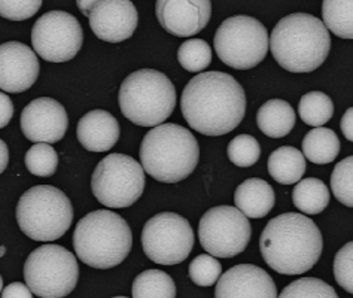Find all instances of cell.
<instances>
[{
    "label": "cell",
    "mask_w": 353,
    "mask_h": 298,
    "mask_svg": "<svg viewBox=\"0 0 353 298\" xmlns=\"http://www.w3.org/2000/svg\"><path fill=\"white\" fill-rule=\"evenodd\" d=\"M181 109L196 132L204 136L227 135L245 117V90L228 73L201 72L183 88Z\"/></svg>",
    "instance_id": "obj_1"
},
{
    "label": "cell",
    "mask_w": 353,
    "mask_h": 298,
    "mask_svg": "<svg viewBox=\"0 0 353 298\" xmlns=\"http://www.w3.org/2000/svg\"><path fill=\"white\" fill-rule=\"evenodd\" d=\"M323 249L321 230L305 215L282 213L267 222L259 237V250L274 272L296 276L318 263Z\"/></svg>",
    "instance_id": "obj_2"
},
{
    "label": "cell",
    "mask_w": 353,
    "mask_h": 298,
    "mask_svg": "<svg viewBox=\"0 0 353 298\" xmlns=\"http://www.w3.org/2000/svg\"><path fill=\"white\" fill-rule=\"evenodd\" d=\"M274 60L288 72L309 73L321 68L331 50L323 21L310 14H291L279 21L270 36Z\"/></svg>",
    "instance_id": "obj_3"
},
{
    "label": "cell",
    "mask_w": 353,
    "mask_h": 298,
    "mask_svg": "<svg viewBox=\"0 0 353 298\" xmlns=\"http://www.w3.org/2000/svg\"><path fill=\"white\" fill-rule=\"evenodd\" d=\"M200 158L197 139L178 124H161L148 132L141 145L143 170L158 182L176 183L196 170Z\"/></svg>",
    "instance_id": "obj_4"
},
{
    "label": "cell",
    "mask_w": 353,
    "mask_h": 298,
    "mask_svg": "<svg viewBox=\"0 0 353 298\" xmlns=\"http://www.w3.org/2000/svg\"><path fill=\"white\" fill-rule=\"evenodd\" d=\"M133 246V232L127 221L110 210H94L83 217L73 232L77 257L92 268L119 266Z\"/></svg>",
    "instance_id": "obj_5"
},
{
    "label": "cell",
    "mask_w": 353,
    "mask_h": 298,
    "mask_svg": "<svg viewBox=\"0 0 353 298\" xmlns=\"http://www.w3.org/2000/svg\"><path fill=\"white\" fill-rule=\"evenodd\" d=\"M174 106V86L161 72L154 69L136 70L121 83V112L136 126H161L173 114Z\"/></svg>",
    "instance_id": "obj_6"
},
{
    "label": "cell",
    "mask_w": 353,
    "mask_h": 298,
    "mask_svg": "<svg viewBox=\"0 0 353 298\" xmlns=\"http://www.w3.org/2000/svg\"><path fill=\"white\" fill-rule=\"evenodd\" d=\"M17 222L24 235L36 241H54L64 236L73 221L69 197L51 185H36L17 204Z\"/></svg>",
    "instance_id": "obj_7"
},
{
    "label": "cell",
    "mask_w": 353,
    "mask_h": 298,
    "mask_svg": "<svg viewBox=\"0 0 353 298\" xmlns=\"http://www.w3.org/2000/svg\"><path fill=\"white\" fill-rule=\"evenodd\" d=\"M79 266L70 250L59 245H43L27 258L24 281L41 298H64L78 284Z\"/></svg>",
    "instance_id": "obj_8"
},
{
    "label": "cell",
    "mask_w": 353,
    "mask_h": 298,
    "mask_svg": "<svg viewBox=\"0 0 353 298\" xmlns=\"http://www.w3.org/2000/svg\"><path fill=\"white\" fill-rule=\"evenodd\" d=\"M270 48L265 26L256 18L237 15L222 23L215 34V51L222 63L249 70L261 63Z\"/></svg>",
    "instance_id": "obj_9"
},
{
    "label": "cell",
    "mask_w": 353,
    "mask_h": 298,
    "mask_svg": "<svg viewBox=\"0 0 353 298\" xmlns=\"http://www.w3.org/2000/svg\"><path fill=\"white\" fill-rule=\"evenodd\" d=\"M145 182L142 164L125 154H110L92 172L91 190L100 204L123 209L142 197Z\"/></svg>",
    "instance_id": "obj_10"
},
{
    "label": "cell",
    "mask_w": 353,
    "mask_h": 298,
    "mask_svg": "<svg viewBox=\"0 0 353 298\" xmlns=\"http://www.w3.org/2000/svg\"><path fill=\"white\" fill-rule=\"evenodd\" d=\"M145 255L161 266H174L188 258L194 248V231L188 219L173 212H161L142 230Z\"/></svg>",
    "instance_id": "obj_11"
},
{
    "label": "cell",
    "mask_w": 353,
    "mask_h": 298,
    "mask_svg": "<svg viewBox=\"0 0 353 298\" xmlns=\"http://www.w3.org/2000/svg\"><path fill=\"white\" fill-rule=\"evenodd\" d=\"M252 237V226L237 208L216 206L200 219L199 239L215 258H233L243 252Z\"/></svg>",
    "instance_id": "obj_12"
},
{
    "label": "cell",
    "mask_w": 353,
    "mask_h": 298,
    "mask_svg": "<svg viewBox=\"0 0 353 298\" xmlns=\"http://www.w3.org/2000/svg\"><path fill=\"white\" fill-rule=\"evenodd\" d=\"M83 43V32L75 17L64 11L43 14L32 29V45L41 59L64 63L77 57Z\"/></svg>",
    "instance_id": "obj_13"
},
{
    "label": "cell",
    "mask_w": 353,
    "mask_h": 298,
    "mask_svg": "<svg viewBox=\"0 0 353 298\" xmlns=\"http://www.w3.org/2000/svg\"><path fill=\"white\" fill-rule=\"evenodd\" d=\"M24 136L34 143H55L68 132V112L57 100L39 97L27 105L20 118Z\"/></svg>",
    "instance_id": "obj_14"
},
{
    "label": "cell",
    "mask_w": 353,
    "mask_h": 298,
    "mask_svg": "<svg viewBox=\"0 0 353 298\" xmlns=\"http://www.w3.org/2000/svg\"><path fill=\"white\" fill-rule=\"evenodd\" d=\"M88 20L99 39L118 43L133 36L139 15L136 6L127 0H94Z\"/></svg>",
    "instance_id": "obj_15"
},
{
    "label": "cell",
    "mask_w": 353,
    "mask_h": 298,
    "mask_svg": "<svg viewBox=\"0 0 353 298\" xmlns=\"http://www.w3.org/2000/svg\"><path fill=\"white\" fill-rule=\"evenodd\" d=\"M158 23L165 32L178 37L199 34L212 17L209 0H158L155 3Z\"/></svg>",
    "instance_id": "obj_16"
},
{
    "label": "cell",
    "mask_w": 353,
    "mask_h": 298,
    "mask_svg": "<svg viewBox=\"0 0 353 298\" xmlns=\"http://www.w3.org/2000/svg\"><path fill=\"white\" fill-rule=\"evenodd\" d=\"M39 60L34 50L20 42L0 45V90L23 92L39 77Z\"/></svg>",
    "instance_id": "obj_17"
},
{
    "label": "cell",
    "mask_w": 353,
    "mask_h": 298,
    "mask_svg": "<svg viewBox=\"0 0 353 298\" xmlns=\"http://www.w3.org/2000/svg\"><path fill=\"white\" fill-rule=\"evenodd\" d=\"M215 298H277V288L261 267L239 264L221 275Z\"/></svg>",
    "instance_id": "obj_18"
},
{
    "label": "cell",
    "mask_w": 353,
    "mask_h": 298,
    "mask_svg": "<svg viewBox=\"0 0 353 298\" xmlns=\"http://www.w3.org/2000/svg\"><path fill=\"white\" fill-rule=\"evenodd\" d=\"M118 119L109 112L96 109L83 115L77 128L79 143L91 152H106L119 139Z\"/></svg>",
    "instance_id": "obj_19"
},
{
    "label": "cell",
    "mask_w": 353,
    "mask_h": 298,
    "mask_svg": "<svg viewBox=\"0 0 353 298\" xmlns=\"http://www.w3.org/2000/svg\"><path fill=\"white\" fill-rule=\"evenodd\" d=\"M236 208L246 218L259 219L267 217L276 204V195L272 185L259 178H250L241 182L234 192Z\"/></svg>",
    "instance_id": "obj_20"
},
{
    "label": "cell",
    "mask_w": 353,
    "mask_h": 298,
    "mask_svg": "<svg viewBox=\"0 0 353 298\" xmlns=\"http://www.w3.org/2000/svg\"><path fill=\"white\" fill-rule=\"evenodd\" d=\"M256 124L268 137H285L292 132L295 126V110L285 100H268L258 109Z\"/></svg>",
    "instance_id": "obj_21"
},
{
    "label": "cell",
    "mask_w": 353,
    "mask_h": 298,
    "mask_svg": "<svg viewBox=\"0 0 353 298\" xmlns=\"http://www.w3.org/2000/svg\"><path fill=\"white\" fill-rule=\"evenodd\" d=\"M268 173L282 185H292L300 182L305 172V158L296 148H277L268 157Z\"/></svg>",
    "instance_id": "obj_22"
},
{
    "label": "cell",
    "mask_w": 353,
    "mask_h": 298,
    "mask_svg": "<svg viewBox=\"0 0 353 298\" xmlns=\"http://www.w3.org/2000/svg\"><path fill=\"white\" fill-rule=\"evenodd\" d=\"M339 152L340 141L331 128H313L303 139V155L314 164H330Z\"/></svg>",
    "instance_id": "obj_23"
},
{
    "label": "cell",
    "mask_w": 353,
    "mask_h": 298,
    "mask_svg": "<svg viewBox=\"0 0 353 298\" xmlns=\"http://www.w3.org/2000/svg\"><path fill=\"white\" fill-rule=\"evenodd\" d=\"M330 190L318 178L301 179L292 191V201L295 208L305 215H318L330 204Z\"/></svg>",
    "instance_id": "obj_24"
},
{
    "label": "cell",
    "mask_w": 353,
    "mask_h": 298,
    "mask_svg": "<svg viewBox=\"0 0 353 298\" xmlns=\"http://www.w3.org/2000/svg\"><path fill=\"white\" fill-rule=\"evenodd\" d=\"M323 24L341 39H353V0H325Z\"/></svg>",
    "instance_id": "obj_25"
},
{
    "label": "cell",
    "mask_w": 353,
    "mask_h": 298,
    "mask_svg": "<svg viewBox=\"0 0 353 298\" xmlns=\"http://www.w3.org/2000/svg\"><path fill=\"white\" fill-rule=\"evenodd\" d=\"M133 298H176V285L165 272L146 270L134 279Z\"/></svg>",
    "instance_id": "obj_26"
},
{
    "label": "cell",
    "mask_w": 353,
    "mask_h": 298,
    "mask_svg": "<svg viewBox=\"0 0 353 298\" xmlns=\"http://www.w3.org/2000/svg\"><path fill=\"white\" fill-rule=\"evenodd\" d=\"M299 114L303 123L314 128L327 124L334 115V103L330 96L322 91H310L304 95L299 105Z\"/></svg>",
    "instance_id": "obj_27"
},
{
    "label": "cell",
    "mask_w": 353,
    "mask_h": 298,
    "mask_svg": "<svg viewBox=\"0 0 353 298\" xmlns=\"http://www.w3.org/2000/svg\"><path fill=\"white\" fill-rule=\"evenodd\" d=\"M26 167L32 175L48 178L59 167V155L48 143H34L26 154Z\"/></svg>",
    "instance_id": "obj_28"
},
{
    "label": "cell",
    "mask_w": 353,
    "mask_h": 298,
    "mask_svg": "<svg viewBox=\"0 0 353 298\" xmlns=\"http://www.w3.org/2000/svg\"><path fill=\"white\" fill-rule=\"evenodd\" d=\"M181 66L188 72H203L212 61L210 45L203 39L185 41L178 50Z\"/></svg>",
    "instance_id": "obj_29"
},
{
    "label": "cell",
    "mask_w": 353,
    "mask_h": 298,
    "mask_svg": "<svg viewBox=\"0 0 353 298\" xmlns=\"http://www.w3.org/2000/svg\"><path fill=\"white\" fill-rule=\"evenodd\" d=\"M277 298H339L336 290L316 277H301L291 282Z\"/></svg>",
    "instance_id": "obj_30"
},
{
    "label": "cell",
    "mask_w": 353,
    "mask_h": 298,
    "mask_svg": "<svg viewBox=\"0 0 353 298\" xmlns=\"http://www.w3.org/2000/svg\"><path fill=\"white\" fill-rule=\"evenodd\" d=\"M334 197L347 208H353V155L341 160L331 175Z\"/></svg>",
    "instance_id": "obj_31"
},
{
    "label": "cell",
    "mask_w": 353,
    "mask_h": 298,
    "mask_svg": "<svg viewBox=\"0 0 353 298\" xmlns=\"http://www.w3.org/2000/svg\"><path fill=\"white\" fill-rule=\"evenodd\" d=\"M227 154L230 161L237 167H250L254 166L261 155V145L254 136L239 135L230 142L227 148Z\"/></svg>",
    "instance_id": "obj_32"
},
{
    "label": "cell",
    "mask_w": 353,
    "mask_h": 298,
    "mask_svg": "<svg viewBox=\"0 0 353 298\" xmlns=\"http://www.w3.org/2000/svg\"><path fill=\"white\" fill-rule=\"evenodd\" d=\"M222 275V266L219 261L209 254L199 255L191 261L188 276L191 281L203 288L213 286Z\"/></svg>",
    "instance_id": "obj_33"
},
{
    "label": "cell",
    "mask_w": 353,
    "mask_h": 298,
    "mask_svg": "<svg viewBox=\"0 0 353 298\" xmlns=\"http://www.w3.org/2000/svg\"><path fill=\"white\" fill-rule=\"evenodd\" d=\"M334 277L343 290L353 294V241H349L336 254Z\"/></svg>",
    "instance_id": "obj_34"
},
{
    "label": "cell",
    "mask_w": 353,
    "mask_h": 298,
    "mask_svg": "<svg viewBox=\"0 0 353 298\" xmlns=\"http://www.w3.org/2000/svg\"><path fill=\"white\" fill-rule=\"evenodd\" d=\"M41 6V0H0V17L11 21H24L38 12Z\"/></svg>",
    "instance_id": "obj_35"
},
{
    "label": "cell",
    "mask_w": 353,
    "mask_h": 298,
    "mask_svg": "<svg viewBox=\"0 0 353 298\" xmlns=\"http://www.w3.org/2000/svg\"><path fill=\"white\" fill-rule=\"evenodd\" d=\"M14 117V103L9 96L0 91V128L6 127Z\"/></svg>",
    "instance_id": "obj_36"
},
{
    "label": "cell",
    "mask_w": 353,
    "mask_h": 298,
    "mask_svg": "<svg viewBox=\"0 0 353 298\" xmlns=\"http://www.w3.org/2000/svg\"><path fill=\"white\" fill-rule=\"evenodd\" d=\"M2 298H33V292L27 285L21 282H14L9 284L2 291Z\"/></svg>",
    "instance_id": "obj_37"
},
{
    "label": "cell",
    "mask_w": 353,
    "mask_h": 298,
    "mask_svg": "<svg viewBox=\"0 0 353 298\" xmlns=\"http://www.w3.org/2000/svg\"><path fill=\"white\" fill-rule=\"evenodd\" d=\"M340 128H341V133L345 135L347 141L353 142V108H349L345 112V115L341 117Z\"/></svg>",
    "instance_id": "obj_38"
},
{
    "label": "cell",
    "mask_w": 353,
    "mask_h": 298,
    "mask_svg": "<svg viewBox=\"0 0 353 298\" xmlns=\"http://www.w3.org/2000/svg\"><path fill=\"white\" fill-rule=\"evenodd\" d=\"M8 163H9V149L2 139H0V175L6 170Z\"/></svg>",
    "instance_id": "obj_39"
},
{
    "label": "cell",
    "mask_w": 353,
    "mask_h": 298,
    "mask_svg": "<svg viewBox=\"0 0 353 298\" xmlns=\"http://www.w3.org/2000/svg\"><path fill=\"white\" fill-rule=\"evenodd\" d=\"M77 5H78V8L81 9V11L83 12V15L88 17L91 8H92V0H91V2H85V0H79Z\"/></svg>",
    "instance_id": "obj_40"
},
{
    "label": "cell",
    "mask_w": 353,
    "mask_h": 298,
    "mask_svg": "<svg viewBox=\"0 0 353 298\" xmlns=\"http://www.w3.org/2000/svg\"><path fill=\"white\" fill-rule=\"evenodd\" d=\"M6 252V248L5 246H0V257H3Z\"/></svg>",
    "instance_id": "obj_41"
},
{
    "label": "cell",
    "mask_w": 353,
    "mask_h": 298,
    "mask_svg": "<svg viewBox=\"0 0 353 298\" xmlns=\"http://www.w3.org/2000/svg\"><path fill=\"white\" fill-rule=\"evenodd\" d=\"M3 291V279H2V276H0V292Z\"/></svg>",
    "instance_id": "obj_42"
},
{
    "label": "cell",
    "mask_w": 353,
    "mask_h": 298,
    "mask_svg": "<svg viewBox=\"0 0 353 298\" xmlns=\"http://www.w3.org/2000/svg\"><path fill=\"white\" fill-rule=\"evenodd\" d=\"M112 298H127V297H112Z\"/></svg>",
    "instance_id": "obj_43"
}]
</instances>
